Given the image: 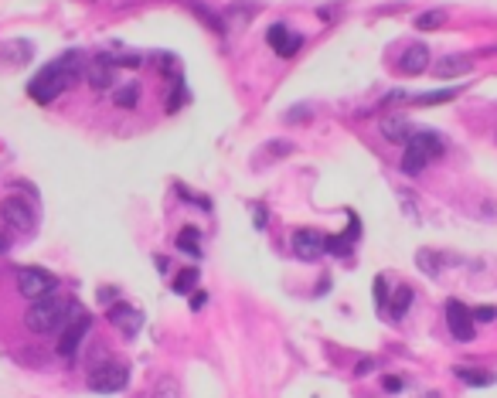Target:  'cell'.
<instances>
[{
  "label": "cell",
  "instance_id": "obj_27",
  "mask_svg": "<svg viewBox=\"0 0 497 398\" xmlns=\"http://www.w3.org/2000/svg\"><path fill=\"white\" fill-rule=\"evenodd\" d=\"M137 95H140V92H137V85L130 82V85H123V89L116 92V106H120V109H133V106H137Z\"/></svg>",
  "mask_w": 497,
  "mask_h": 398
},
{
  "label": "cell",
  "instance_id": "obj_9",
  "mask_svg": "<svg viewBox=\"0 0 497 398\" xmlns=\"http://www.w3.org/2000/svg\"><path fill=\"white\" fill-rule=\"evenodd\" d=\"M109 323H116L126 337H137L140 334V327H143V313L140 310H133L130 303H116L113 310H109Z\"/></svg>",
  "mask_w": 497,
  "mask_h": 398
},
{
  "label": "cell",
  "instance_id": "obj_23",
  "mask_svg": "<svg viewBox=\"0 0 497 398\" xmlns=\"http://www.w3.org/2000/svg\"><path fill=\"white\" fill-rule=\"evenodd\" d=\"M446 24V11H426V14L416 17V28L419 31H436Z\"/></svg>",
  "mask_w": 497,
  "mask_h": 398
},
{
  "label": "cell",
  "instance_id": "obj_18",
  "mask_svg": "<svg viewBox=\"0 0 497 398\" xmlns=\"http://www.w3.org/2000/svg\"><path fill=\"white\" fill-rule=\"evenodd\" d=\"M416 266H419L429 279H436V276H439V266H443V256H436L429 248H419V252H416Z\"/></svg>",
  "mask_w": 497,
  "mask_h": 398
},
{
  "label": "cell",
  "instance_id": "obj_19",
  "mask_svg": "<svg viewBox=\"0 0 497 398\" xmlns=\"http://www.w3.org/2000/svg\"><path fill=\"white\" fill-rule=\"evenodd\" d=\"M177 248L187 252V256H202V235H198V229H181V235H177Z\"/></svg>",
  "mask_w": 497,
  "mask_h": 398
},
{
  "label": "cell",
  "instance_id": "obj_17",
  "mask_svg": "<svg viewBox=\"0 0 497 398\" xmlns=\"http://www.w3.org/2000/svg\"><path fill=\"white\" fill-rule=\"evenodd\" d=\"M31 51H34V48L28 45V41H7V45L0 48V58L11 61V65H21V61L31 58Z\"/></svg>",
  "mask_w": 497,
  "mask_h": 398
},
{
  "label": "cell",
  "instance_id": "obj_24",
  "mask_svg": "<svg viewBox=\"0 0 497 398\" xmlns=\"http://www.w3.org/2000/svg\"><path fill=\"white\" fill-rule=\"evenodd\" d=\"M409 303H412V290H409V286H399L395 296H392V317H405Z\"/></svg>",
  "mask_w": 497,
  "mask_h": 398
},
{
  "label": "cell",
  "instance_id": "obj_22",
  "mask_svg": "<svg viewBox=\"0 0 497 398\" xmlns=\"http://www.w3.org/2000/svg\"><path fill=\"white\" fill-rule=\"evenodd\" d=\"M248 17H252V7H248V4H235L232 14H229V24H225V31L232 28V34H239V31L248 24Z\"/></svg>",
  "mask_w": 497,
  "mask_h": 398
},
{
  "label": "cell",
  "instance_id": "obj_25",
  "mask_svg": "<svg viewBox=\"0 0 497 398\" xmlns=\"http://www.w3.org/2000/svg\"><path fill=\"white\" fill-rule=\"evenodd\" d=\"M187 7H191V11H194V14H198V17H202V21H204V24H208V28H211V31H225V24H221V21H218V17L211 14L208 7H202L198 0H187Z\"/></svg>",
  "mask_w": 497,
  "mask_h": 398
},
{
  "label": "cell",
  "instance_id": "obj_6",
  "mask_svg": "<svg viewBox=\"0 0 497 398\" xmlns=\"http://www.w3.org/2000/svg\"><path fill=\"white\" fill-rule=\"evenodd\" d=\"M85 334H89V317L85 313H78L75 320H68L58 330V354H62L65 361H72L78 354V344L85 340Z\"/></svg>",
  "mask_w": 497,
  "mask_h": 398
},
{
  "label": "cell",
  "instance_id": "obj_29",
  "mask_svg": "<svg viewBox=\"0 0 497 398\" xmlns=\"http://www.w3.org/2000/svg\"><path fill=\"white\" fill-rule=\"evenodd\" d=\"M470 313H474V320H481V323L497 320V310H494V306H477V310H470Z\"/></svg>",
  "mask_w": 497,
  "mask_h": 398
},
{
  "label": "cell",
  "instance_id": "obj_28",
  "mask_svg": "<svg viewBox=\"0 0 497 398\" xmlns=\"http://www.w3.org/2000/svg\"><path fill=\"white\" fill-rule=\"evenodd\" d=\"M154 398H177V382L174 378H160L154 388Z\"/></svg>",
  "mask_w": 497,
  "mask_h": 398
},
{
  "label": "cell",
  "instance_id": "obj_4",
  "mask_svg": "<svg viewBox=\"0 0 497 398\" xmlns=\"http://www.w3.org/2000/svg\"><path fill=\"white\" fill-rule=\"evenodd\" d=\"M126 382H130V371L123 365H113V361L89 371V388L99 392V395H116V392L126 388Z\"/></svg>",
  "mask_w": 497,
  "mask_h": 398
},
{
  "label": "cell",
  "instance_id": "obj_13",
  "mask_svg": "<svg viewBox=\"0 0 497 398\" xmlns=\"http://www.w3.org/2000/svg\"><path fill=\"white\" fill-rule=\"evenodd\" d=\"M399 68H402L405 75H419L429 68V48L426 45H412L405 48V55L399 58Z\"/></svg>",
  "mask_w": 497,
  "mask_h": 398
},
{
  "label": "cell",
  "instance_id": "obj_10",
  "mask_svg": "<svg viewBox=\"0 0 497 398\" xmlns=\"http://www.w3.org/2000/svg\"><path fill=\"white\" fill-rule=\"evenodd\" d=\"M466 72H474V58H466V55H443V58L433 65V75L436 78H460Z\"/></svg>",
  "mask_w": 497,
  "mask_h": 398
},
{
  "label": "cell",
  "instance_id": "obj_7",
  "mask_svg": "<svg viewBox=\"0 0 497 398\" xmlns=\"http://www.w3.org/2000/svg\"><path fill=\"white\" fill-rule=\"evenodd\" d=\"M293 252H296V259H303V262H313V259H320L327 248H324V235L320 231H313V229H300L293 231Z\"/></svg>",
  "mask_w": 497,
  "mask_h": 398
},
{
  "label": "cell",
  "instance_id": "obj_3",
  "mask_svg": "<svg viewBox=\"0 0 497 398\" xmlns=\"http://www.w3.org/2000/svg\"><path fill=\"white\" fill-rule=\"evenodd\" d=\"M0 218H4V225L11 231H17V235L34 231V221H38V218H34V208L24 198H17V194L0 201Z\"/></svg>",
  "mask_w": 497,
  "mask_h": 398
},
{
  "label": "cell",
  "instance_id": "obj_16",
  "mask_svg": "<svg viewBox=\"0 0 497 398\" xmlns=\"http://www.w3.org/2000/svg\"><path fill=\"white\" fill-rule=\"evenodd\" d=\"M433 157L422 150V147H416V143H405V157H402V170L405 174H419L426 164H429Z\"/></svg>",
  "mask_w": 497,
  "mask_h": 398
},
{
  "label": "cell",
  "instance_id": "obj_12",
  "mask_svg": "<svg viewBox=\"0 0 497 398\" xmlns=\"http://www.w3.org/2000/svg\"><path fill=\"white\" fill-rule=\"evenodd\" d=\"M266 41H269V48H276L283 58H290V55L300 51V45H303L300 38H290V28H286V24H273L269 34H266Z\"/></svg>",
  "mask_w": 497,
  "mask_h": 398
},
{
  "label": "cell",
  "instance_id": "obj_15",
  "mask_svg": "<svg viewBox=\"0 0 497 398\" xmlns=\"http://www.w3.org/2000/svg\"><path fill=\"white\" fill-rule=\"evenodd\" d=\"M355 239H357V218H351V229H347V235H330V239H324V248L330 252V256H347Z\"/></svg>",
  "mask_w": 497,
  "mask_h": 398
},
{
  "label": "cell",
  "instance_id": "obj_14",
  "mask_svg": "<svg viewBox=\"0 0 497 398\" xmlns=\"http://www.w3.org/2000/svg\"><path fill=\"white\" fill-rule=\"evenodd\" d=\"M412 122L402 120V116H385L382 120V137L389 140V143H409L412 140Z\"/></svg>",
  "mask_w": 497,
  "mask_h": 398
},
{
  "label": "cell",
  "instance_id": "obj_33",
  "mask_svg": "<svg viewBox=\"0 0 497 398\" xmlns=\"http://www.w3.org/2000/svg\"><path fill=\"white\" fill-rule=\"evenodd\" d=\"M208 303V293H191V310H202V306Z\"/></svg>",
  "mask_w": 497,
  "mask_h": 398
},
{
  "label": "cell",
  "instance_id": "obj_1",
  "mask_svg": "<svg viewBox=\"0 0 497 398\" xmlns=\"http://www.w3.org/2000/svg\"><path fill=\"white\" fill-rule=\"evenodd\" d=\"M78 75H82V55H78V51H65L62 58H55L51 65H45V68L34 75L28 92H31V99H38L41 106H48V103H55L68 85H75Z\"/></svg>",
  "mask_w": 497,
  "mask_h": 398
},
{
  "label": "cell",
  "instance_id": "obj_34",
  "mask_svg": "<svg viewBox=\"0 0 497 398\" xmlns=\"http://www.w3.org/2000/svg\"><path fill=\"white\" fill-rule=\"evenodd\" d=\"M372 367H375V361H372V357H365V361H357V365H355V375H368Z\"/></svg>",
  "mask_w": 497,
  "mask_h": 398
},
{
  "label": "cell",
  "instance_id": "obj_5",
  "mask_svg": "<svg viewBox=\"0 0 497 398\" xmlns=\"http://www.w3.org/2000/svg\"><path fill=\"white\" fill-rule=\"evenodd\" d=\"M55 286H58V279L48 273V269H38V266H21L17 269V290H21V296H28V300L55 293Z\"/></svg>",
  "mask_w": 497,
  "mask_h": 398
},
{
  "label": "cell",
  "instance_id": "obj_20",
  "mask_svg": "<svg viewBox=\"0 0 497 398\" xmlns=\"http://www.w3.org/2000/svg\"><path fill=\"white\" fill-rule=\"evenodd\" d=\"M460 95V89L453 85V89H436V92H422V95H416V103L419 106H436V103H450V99H456Z\"/></svg>",
  "mask_w": 497,
  "mask_h": 398
},
{
  "label": "cell",
  "instance_id": "obj_21",
  "mask_svg": "<svg viewBox=\"0 0 497 398\" xmlns=\"http://www.w3.org/2000/svg\"><path fill=\"white\" fill-rule=\"evenodd\" d=\"M456 378H464L470 388H487V384H494V375H487V371H470V367H456Z\"/></svg>",
  "mask_w": 497,
  "mask_h": 398
},
{
  "label": "cell",
  "instance_id": "obj_32",
  "mask_svg": "<svg viewBox=\"0 0 497 398\" xmlns=\"http://www.w3.org/2000/svg\"><path fill=\"white\" fill-rule=\"evenodd\" d=\"M252 221H256V229H263V225H266V208H263V204H256V208H252Z\"/></svg>",
  "mask_w": 497,
  "mask_h": 398
},
{
  "label": "cell",
  "instance_id": "obj_2",
  "mask_svg": "<svg viewBox=\"0 0 497 398\" xmlns=\"http://www.w3.org/2000/svg\"><path fill=\"white\" fill-rule=\"evenodd\" d=\"M78 313H82V306H78L72 296L45 293V296L31 300L28 313H24V323H28L31 334H55V330H62L68 320H75Z\"/></svg>",
  "mask_w": 497,
  "mask_h": 398
},
{
  "label": "cell",
  "instance_id": "obj_8",
  "mask_svg": "<svg viewBox=\"0 0 497 398\" xmlns=\"http://www.w3.org/2000/svg\"><path fill=\"white\" fill-rule=\"evenodd\" d=\"M446 320H450V330L456 340H474V330H477L474 323L477 320H474V313H470L460 300H450V303H446Z\"/></svg>",
  "mask_w": 497,
  "mask_h": 398
},
{
  "label": "cell",
  "instance_id": "obj_11",
  "mask_svg": "<svg viewBox=\"0 0 497 398\" xmlns=\"http://www.w3.org/2000/svg\"><path fill=\"white\" fill-rule=\"evenodd\" d=\"M113 55H99V58H93L89 65H85V78H89V85L93 89H109L113 85Z\"/></svg>",
  "mask_w": 497,
  "mask_h": 398
},
{
  "label": "cell",
  "instance_id": "obj_26",
  "mask_svg": "<svg viewBox=\"0 0 497 398\" xmlns=\"http://www.w3.org/2000/svg\"><path fill=\"white\" fill-rule=\"evenodd\" d=\"M194 283H198V269H181L174 276V293H187Z\"/></svg>",
  "mask_w": 497,
  "mask_h": 398
},
{
  "label": "cell",
  "instance_id": "obj_35",
  "mask_svg": "<svg viewBox=\"0 0 497 398\" xmlns=\"http://www.w3.org/2000/svg\"><path fill=\"white\" fill-rule=\"evenodd\" d=\"M11 245H7V235H0V252H7Z\"/></svg>",
  "mask_w": 497,
  "mask_h": 398
},
{
  "label": "cell",
  "instance_id": "obj_30",
  "mask_svg": "<svg viewBox=\"0 0 497 398\" xmlns=\"http://www.w3.org/2000/svg\"><path fill=\"white\" fill-rule=\"evenodd\" d=\"M375 300H378V310H385V279L382 276L375 279Z\"/></svg>",
  "mask_w": 497,
  "mask_h": 398
},
{
  "label": "cell",
  "instance_id": "obj_31",
  "mask_svg": "<svg viewBox=\"0 0 497 398\" xmlns=\"http://www.w3.org/2000/svg\"><path fill=\"white\" fill-rule=\"evenodd\" d=\"M382 388H385V392H402V378H395V375H385V378H382Z\"/></svg>",
  "mask_w": 497,
  "mask_h": 398
}]
</instances>
